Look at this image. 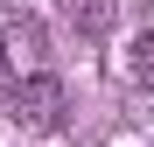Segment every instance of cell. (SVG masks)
<instances>
[{
    "mask_svg": "<svg viewBox=\"0 0 154 147\" xmlns=\"http://www.w3.org/2000/svg\"><path fill=\"white\" fill-rule=\"evenodd\" d=\"M7 112H14L28 133H56V126H63V84L49 77V70H28V77H14Z\"/></svg>",
    "mask_w": 154,
    "mask_h": 147,
    "instance_id": "6da1fadb",
    "label": "cell"
},
{
    "mask_svg": "<svg viewBox=\"0 0 154 147\" xmlns=\"http://www.w3.org/2000/svg\"><path fill=\"white\" fill-rule=\"evenodd\" d=\"M0 63H7V84L28 70H49V28L35 14H0Z\"/></svg>",
    "mask_w": 154,
    "mask_h": 147,
    "instance_id": "7a4b0ae2",
    "label": "cell"
},
{
    "mask_svg": "<svg viewBox=\"0 0 154 147\" xmlns=\"http://www.w3.org/2000/svg\"><path fill=\"white\" fill-rule=\"evenodd\" d=\"M63 14H70V28L77 35H112V21H119V0H63Z\"/></svg>",
    "mask_w": 154,
    "mask_h": 147,
    "instance_id": "3957f363",
    "label": "cell"
},
{
    "mask_svg": "<svg viewBox=\"0 0 154 147\" xmlns=\"http://www.w3.org/2000/svg\"><path fill=\"white\" fill-rule=\"evenodd\" d=\"M133 77L154 91V28H140V42H133Z\"/></svg>",
    "mask_w": 154,
    "mask_h": 147,
    "instance_id": "277c9868",
    "label": "cell"
},
{
    "mask_svg": "<svg viewBox=\"0 0 154 147\" xmlns=\"http://www.w3.org/2000/svg\"><path fill=\"white\" fill-rule=\"evenodd\" d=\"M0 84H7V63H0Z\"/></svg>",
    "mask_w": 154,
    "mask_h": 147,
    "instance_id": "5b68a950",
    "label": "cell"
}]
</instances>
